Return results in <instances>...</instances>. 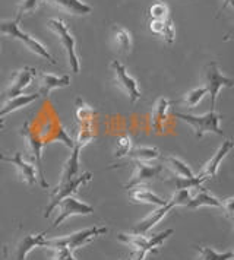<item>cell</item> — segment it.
<instances>
[{
    "label": "cell",
    "instance_id": "6da1fadb",
    "mask_svg": "<svg viewBox=\"0 0 234 260\" xmlns=\"http://www.w3.org/2000/svg\"><path fill=\"white\" fill-rule=\"evenodd\" d=\"M173 233L174 231L171 228L152 237L138 236V234H132V233H129V234L120 233L117 236V240L125 243L129 247L133 248V254H132V259L130 260H145L148 254L155 253L157 248L161 247L164 244V241L171 236Z\"/></svg>",
    "mask_w": 234,
    "mask_h": 260
},
{
    "label": "cell",
    "instance_id": "7a4b0ae2",
    "mask_svg": "<svg viewBox=\"0 0 234 260\" xmlns=\"http://www.w3.org/2000/svg\"><path fill=\"white\" fill-rule=\"evenodd\" d=\"M47 231L31 234V233H19L12 237L11 241L3 246V257L5 260H26V256L37 247L46 246Z\"/></svg>",
    "mask_w": 234,
    "mask_h": 260
},
{
    "label": "cell",
    "instance_id": "3957f363",
    "mask_svg": "<svg viewBox=\"0 0 234 260\" xmlns=\"http://www.w3.org/2000/svg\"><path fill=\"white\" fill-rule=\"evenodd\" d=\"M19 22L21 21H18L16 18L13 21H0V32L9 36L12 40L21 41L23 46L28 48L31 53H34V54L43 57V59L48 60L51 64H56V60L51 56V53L47 50L46 46L41 44L35 37H31L30 34L23 32L22 29L19 28Z\"/></svg>",
    "mask_w": 234,
    "mask_h": 260
},
{
    "label": "cell",
    "instance_id": "277c9868",
    "mask_svg": "<svg viewBox=\"0 0 234 260\" xmlns=\"http://www.w3.org/2000/svg\"><path fill=\"white\" fill-rule=\"evenodd\" d=\"M19 135L23 138V141L26 142V148L31 154V158L34 159L37 171H38V177L43 189H48V183L46 181V174H44V167H43V148L46 146V142L41 139V136L38 135L37 129L31 126V120H26L23 123V126L19 129Z\"/></svg>",
    "mask_w": 234,
    "mask_h": 260
},
{
    "label": "cell",
    "instance_id": "5b68a950",
    "mask_svg": "<svg viewBox=\"0 0 234 260\" xmlns=\"http://www.w3.org/2000/svg\"><path fill=\"white\" fill-rule=\"evenodd\" d=\"M47 26L56 34L62 47L65 48L70 71L73 72L75 75H78L79 71H81V63H79V57L76 54V40H75V37L72 36L66 22L62 21V19H57V18H51V19H48Z\"/></svg>",
    "mask_w": 234,
    "mask_h": 260
},
{
    "label": "cell",
    "instance_id": "8992f818",
    "mask_svg": "<svg viewBox=\"0 0 234 260\" xmlns=\"http://www.w3.org/2000/svg\"><path fill=\"white\" fill-rule=\"evenodd\" d=\"M174 117L180 118L182 121L187 123L193 129L195 136L198 139L203 138L207 133H214V135L222 136V130L220 127L221 116L215 110L210 111V113H205L202 116H193V114H186V113L174 111Z\"/></svg>",
    "mask_w": 234,
    "mask_h": 260
},
{
    "label": "cell",
    "instance_id": "52a82bcc",
    "mask_svg": "<svg viewBox=\"0 0 234 260\" xmlns=\"http://www.w3.org/2000/svg\"><path fill=\"white\" fill-rule=\"evenodd\" d=\"M108 230L105 226H91V228H85L81 231H76L73 234L65 237H58V238H53V240H46V246L44 247H57V246H63V247L69 248L70 251L76 250V248L82 247L85 244H90L95 238L100 236H104Z\"/></svg>",
    "mask_w": 234,
    "mask_h": 260
},
{
    "label": "cell",
    "instance_id": "ba28073f",
    "mask_svg": "<svg viewBox=\"0 0 234 260\" xmlns=\"http://www.w3.org/2000/svg\"><path fill=\"white\" fill-rule=\"evenodd\" d=\"M234 85V81L231 78L225 76L218 64L215 61H211L203 72V88L207 89V94H210L211 98V111L215 110L217 98L222 88H231Z\"/></svg>",
    "mask_w": 234,
    "mask_h": 260
},
{
    "label": "cell",
    "instance_id": "9c48e42d",
    "mask_svg": "<svg viewBox=\"0 0 234 260\" xmlns=\"http://www.w3.org/2000/svg\"><path fill=\"white\" fill-rule=\"evenodd\" d=\"M91 178H93V174H91V173H82L79 176H76L75 178L69 180V181L57 183V186H56V187L53 189V191L50 193V199H48V205H47L44 216L48 218V216L51 215V212L56 209V206H57L60 202L63 201L65 198H68V196L75 194L79 187H82V186L86 184V183H90Z\"/></svg>",
    "mask_w": 234,
    "mask_h": 260
},
{
    "label": "cell",
    "instance_id": "30bf717a",
    "mask_svg": "<svg viewBox=\"0 0 234 260\" xmlns=\"http://www.w3.org/2000/svg\"><path fill=\"white\" fill-rule=\"evenodd\" d=\"M110 68H111L113 75H114V82L120 88V91L128 96L129 101L132 104L139 101L140 89L139 85H138V81L129 73L126 66L122 61H119V60H113L110 63Z\"/></svg>",
    "mask_w": 234,
    "mask_h": 260
},
{
    "label": "cell",
    "instance_id": "8fae6325",
    "mask_svg": "<svg viewBox=\"0 0 234 260\" xmlns=\"http://www.w3.org/2000/svg\"><path fill=\"white\" fill-rule=\"evenodd\" d=\"M56 208L58 209V212L56 219H54V222L51 225V228H57L66 219H69L72 216H86V215H93L94 211H95L94 206H91L90 203L78 201L73 196L65 198Z\"/></svg>",
    "mask_w": 234,
    "mask_h": 260
},
{
    "label": "cell",
    "instance_id": "7c38bea8",
    "mask_svg": "<svg viewBox=\"0 0 234 260\" xmlns=\"http://www.w3.org/2000/svg\"><path fill=\"white\" fill-rule=\"evenodd\" d=\"M164 171V166H151L148 162H139L135 161V170L132 177L129 178V181L125 184V189H132L136 186H143L145 183H150L152 180L158 178Z\"/></svg>",
    "mask_w": 234,
    "mask_h": 260
},
{
    "label": "cell",
    "instance_id": "4fadbf2b",
    "mask_svg": "<svg viewBox=\"0 0 234 260\" xmlns=\"http://www.w3.org/2000/svg\"><path fill=\"white\" fill-rule=\"evenodd\" d=\"M0 161H5V162H9L12 166L16 168L19 177L22 180L23 183H26L28 186H35L38 183V171H37V167L31 162H26L22 158L21 152H15L13 155H3L0 154Z\"/></svg>",
    "mask_w": 234,
    "mask_h": 260
},
{
    "label": "cell",
    "instance_id": "5bb4252c",
    "mask_svg": "<svg viewBox=\"0 0 234 260\" xmlns=\"http://www.w3.org/2000/svg\"><path fill=\"white\" fill-rule=\"evenodd\" d=\"M173 208H174V205H173L170 201H167L165 205H163V206H158L155 211H152L150 215H147L143 219H140L139 222H136V224L133 225V226L130 228V231H129V233H132V234H138V236H147V234L151 231L152 228L158 224V222H160L164 216L170 212Z\"/></svg>",
    "mask_w": 234,
    "mask_h": 260
},
{
    "label": "cell",
    "instance_id": "9a60e30c",
    "mask_svg": "<svg viewBox=\"0 0 234 260\" xmlns=\"http://www.w3.org/2000/svg\"><path fill=\"white\" fill-rule=\"evenodd\" d=\"M37 85H38V95L48 96L51 91L66 88L70 85L69 75H53L48 72H37Z\"/></svg>",
    "mask_w": 234,
    "mask_h": 260
},
{
    "label": "cell",
    "instance_id": "2e32d148",
    "mask_svg": "<svg viewBox=\"0 0 234 260\" xmlns=\"http://www.w3.org/2000/svg\"><path fill=\"white\" fill-rule=\"evenodd\" d=\"M231 149H233V142L231 141H225V142L221 143V146L217 149V152L212 155V158L203 166V168L200 170V173L198 174V178L202 183H205L207 180H211V178H214L217 176L218 168L222 164L224 158L230 154Z\"/></svg>",
    "mask_w": 234,
    "mask_h": 260
},
{
    "label": "cell",
    "instance_id": "e0dca14e",
    "mask_svg": "<svg viewBox=\"0 0 234 260\" xmlns=\"http://www.w3.org/2000/svg\"><path fill=\"white\" fill-rule=\"evenodd\" d=\"M43 127H44V132L46 133H41V132H38V135L41 136V139L47 143L50 142H62L66 148H69L72 149L73 148V139L70 138L69 135H68V132L65 130V127L60 124V121L57 120H46V123L43 124Z\"/></svg>",
    "mask_w": 234,
    "mask_h": 260
},
{
    "label": "cell",
    "instance_id": "ac0fdd59",
    "mask_svg": "<svg viewBox=\"0 0 234 260\" xmlns=\"http://www.w3.org/2000/svg\"><path fill=\"white\" fill-rule=\"evenodd\" d=\"M37 76V71L34 68H22L15 73V76L12 78L9 86L5 91V96L6 98H12L16 95L23 94V89H26Z\"/></svg>",
    "mask_w": 234,
    "mask_h": 260
},
{
    "label": "cell",
    "instance_id": "d6986e66",
    "mask_svg": "<svg viewBox=\"0 0 234 260\" xmlns=\"http://www.w3.org/2000/svg\"><path fill=\"white\" fill-rule=\"evenodd\" d=\"M44 2L63 12L75 15V16H85L93 12V8L82 0H44Z\"/></svg>",
    "mask_w": 234,
    "mask_h": 260
},
{
    "label": "cell",
    "instance_id": "ffe728a7",
    "mask_svg": "<svg viewBox=\"0 0 234 260\" xmlns=\"http://www.w3.org/2000/svg\"><path fill=\"white\" fill-rule=\"evenodd\" d=\"M40 98L41 96L38 95V92H35V94H19L16 95V96L8 98V101L0 108V118H3L5 116H8V114H11L13 111L21 110L22 107L33 104L34 101L40 100Z\"/></svg>",
    "mask_w": 234,
    "mask_h": 260
},
{
    "label": "cell",
    "instance_id": "44dd1931",
    "mask_svg": "<svg viewBox=\"0 0 234 260\" xmlns=\"http://www.w3.org/2000/svg\"><path fill=\"white\" fill-rule=\"evenodd\" d=\"M129 196L132 202L135 203H145V205H155V206H163L167 203V201H164L163 198H160L157 193H154L150 187L145 186H136L129 189Z\"/></svg>",
    "mask_w": 234,
    "mask_h": 260
},
{
    "label": "cell",
    "instance_id": "7402d4cb",
    "mask_svg": "<svg viewBox=\"0 0 234 260\" xmlns=\"http://www.w3.org/2000/svg\"><path fill=\"white\" fill-rule=\"evenodd\" d=\"M81 148L76 146L73 143V148H72V154L69 155L68 161L65 162L63 166V171H62V176L58 178V183H65V181H69L72 178H75L76 176H79V166H81V159H79V155H81Z\"/></svg>",
    "mask_w": 234,
    "mask_h": 260
},
{
    "label": "cell",
    "instance_id": "603a6c76",
    "mask_svg": "<svg viewBox=\"0 0 234 260\" xmlns=\"http://www.w3.org/2000/svg\"><path fill=\"white\" fill-rule=\"evenodd\" d=\"M150 31L155 36L161 37L168 44H171L174 41V24L170 18L168 19H150Z\"/></svg>",
    "mask_w": 234,
    "mask_h": 260
},
{
    "label": "cell",
    "instance_id": "cb8c5ba5",
    "mask_svg": "<svg viewBox=\"0 0 234 260\" xmlns=\"http://www.w3.org/2000/svg\"><path fill=\"white\" fill-rule=\"evenodd\" d=\"M164 164H165L164 167H167L177 178L189 180V178L195 177V173L192 171V168L187 166L185 161L177 158V156H173V155L164 156Z\"/></svg>",
    "mask_w": 234,
    "mask_h": 260
},
{
    "label": "cell",
    "instance_id": "d4e9b609",
    "mask_svg": "<svg viewBox=\"0 0 234 260\" xmlns=\"http://www.w3.org/2000/svg\"><path fill=\"white\" fill-rule=\"evenodd\" d=\"M170 101L167 98H158L155 101V104L152 107L151 111V124L154 129L157 132H160L161 127H163L164 121L167 120V113H168V108H170Z\"/></svg>",
    "mask_w": 234,
    "mask_h": 260
},
{
    "label": "cell",
    "instance_id": "484cf974",
    "mask_svg": "<svg viewBox=\"0 0 234 260\" xmlns=\"http://www.w3.org/2000/svg\"><path fill=\"white\" fill-rule=\"evenodd\" d=\"M222 202L215 198L214 194H211L208 190L200 189L196 196H192L190 202L186 205L189 209H198L202 206H210V208H221Z\"/></svg>",
    "mask_w": 234,
    "mask_h": 260
},
{
    "label": "cell",
    "instance_id": "4316f807",
    "mask_svg": "<svg viewBox=\"0 0 234 260\" xmlns=\"http://www.w3.org/2000/svg\"><path fill=\"white\" fill-rule=\"evenodd\" d=\"M113 41L116 46L117 51L122 54H129L132 50V36L126 28L120 26V25H114L113 26Z\"/></svg>",
    "mask_w": 234,
    "mask_h": 260
},
{
    "label": "cell",
    "instance_id": "83f0119b",
    "mask_svg": "<svg viewBox=\"0 0 234 260\" xmlns=\"http://www.w3.org/2000/svg\"><path fill=\"white\" fill-rule=\"evenodd\" d=\"M75 117H76V121L79 126L94 124L95 110L90 104H86L82 98H76V101H75Z\"/></svg>",
    "mask_w": 234,
    "mask_h": 260
},
{
    "label": "cell",
    "instance_id": "f1b7e54d",
    "mask_svg": "<svg viewBox=\"0 0 234 260\" xmlns=\"http://www.w3.org/2000/svg\"><path fill=\"white\" fill-rule=\"evenodd\" d=\"M128 156L139 162H152L161 156V152L158 148H152V146H136L130 149Z\"/></svg>",
    "mask_w": 234,
    "mask_h": 260
},
{
    "label": "cell",
    "instance_id": "f546056e",
    "mask_svg": "<svg viewBox=\"0 0 234 260\" xmlns=\"http://www.w3.org/2000/svg\"><path fill=\"white\" fill-rule=\"evenodd\" d=\"M198 251V257L196 260H233L234 253L231 250L225 251V253H218L212 247H207V246H200L196 247Z\"/></svg>",
    "mask_w": 234,
    "mask_h": 260
},
{
    "label": "cell",
    "instance_id": "4dcf8cb0",
    "mask_svg": "<svg viewBox=\"0 0 234 260\" xmlns=\"http://www.w3.org/2000/svg\"><path fill=\"white\" fill-rule=\"evenodd\" d=\"M207 95V89L203 86L200 88H195L192 91H189L187 94H185V96L179 101L180 104H183L187 108H196L199 106V103L203 100V96Z\"/></svg>",
    "mask_w": 234,
    "mask_h": 260
},
{
    "label": "cell",
    "instance_id": "1f68e13d",
    "mask_svg": "<svg viewBox=\"0 0 234 260\" xmlns=\"http://www.w3.org/2000/svg\"><path fill=\"white\" fill-rule=\"evenodd\" d=\"M95 139V130H94V124H83V126H79V130H78V136L76 139L73 141V143L76 146H79L81 149H83L86 145L93 142Z\"/></svg>",
    "mask_w": 234,
    "mask_h": 260
},
{
    "label": "cell",
    "instance_id": "d6a6232c",
    "mask_svg": "<svg viewBox=\"0 0 234 260\" xmlns=\"http://www.w3.org/2000/svg\"><path fill=\"white\" fill-rule=\"evenodd\" d=\"M132 148H133V146H132V139H130V136H128V135L120 136V138L117 139L113 156H114L116 159H122V158L128 156Z\"/></svg>",
    "mask_w": 234,
    "mask_h": 260
},
{
    "label": "cell",
    "instance_id": "836d02e7",
    "mask_svg": "<svg viewBox=\"0 0 234 260\" xmlns=\"http://www.w3.org/2000/svg\"><path fill=\"white\" fill-rule=\"evenodd\" d=\"M192 199V194H190V190L189 189H177L173 193V196H171V199L170 202L175 206H186L187 203L190 202Z\"/></svg>",
    "mask_w": 234,
    "mask_h": 260
},
{
    "label": "cell",
    "instance_id": "e575fe53",
    "mask_svg": "<svg viewBox=\"0 0 234 260\" xmlns=\"http://www.w3.org/2000/svg\"><path fill=\"white\" fill-rule=\"evenodd\" d=\"M170 15H168V8L165 3H154L151 8H150V19H168Z\"/></svg>",
    "mask_w": 234,
    "mask_h": 260
},
{
    "label": "cell",
    "instance_id": "d590c367",
    "mask_svg": "<svg viewBox=\"0 0 234 260\" xmlns=\"http://www.w3.org/2000/svg\"><path fill=\"white\" fill-rule=\"evenodd\" d=\"M53 250H54V256L51 260H76L73 256V251H70L69 248L57 246V247H53Z\"/></svg>",
    "mask_w": 234,
    "mask_h": 260
},
{
    "label": "cell",
    "instance_id": "8d00e7d4",
    "mask_svg": "<svg viewBox=\"0 0 234 260\" xmlns=\"http://www.w3.org/2000/svg\"><path fill=\"white\" fill-rule=\"evenodd\" d=\"M221 205V209L225 213V216L230 219V221H233L234 219V209H233V202L234 198L233 196H230V198H227V199H224Z\"/></svg>",
    "mask_w": 234,
    "mask_h": 260
},
{
    "label": "cell",
    "instance_id": "74e56055",
    "mask_svg": "<svg viewBox=\"0 0 234 260\" xmlns=\"http://www.w3.org/2000/svg\"><path fill=\"white\" fill-rule=\"evenodd\" d=\"M230 6H233V0H222V6L220 8V11H218V15H220L222 11H225L227 8H230Z\"/></svg>",
    "mask_w": 234,
    "mask_h": 260
},
{
    "label": "cell",
    "instance_id": "f35d334b",
    "mask_svg": "<svg viewBox=\"0 0 234 260\" xmlns=\"http://www.w3.org/2000/svg\"><path fill=\"white\" fill-rule=\"evenodd\" d=\"M5 129V121H3V118H0V130Z\"/></svg>",
    "mask_w": 234,
    "mask_h": 260
},
{
    "label": "cell",
    "instance_id": "ab89813d",
    "mask_svg": "<svg viewBox=\"0 0 234 260\" xmlns=\"http://www.w3.org/2000/svg\"><path fill=\"white\" fill-rule=\"evenodd\" d=\"M129 260H130V259H129Z\"/></svg>",
    "mask_w": 234,
    "mask_h": 260
}]
</instances>
